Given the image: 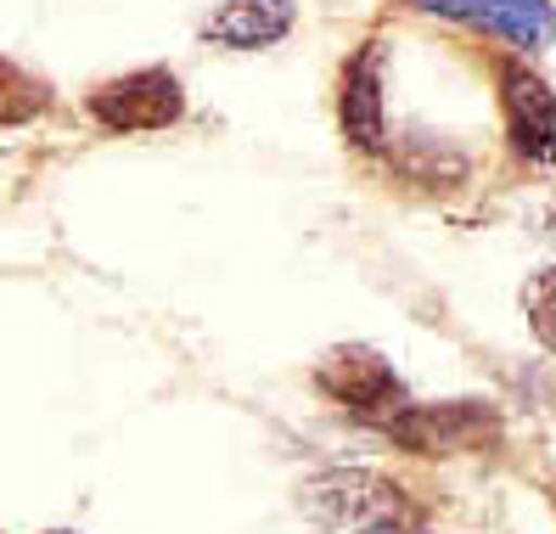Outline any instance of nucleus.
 Returning <instances> with one entry per match:
<instances>
[{
  "label": "nucleus",
  "instance_id": "f257e3e1",
  "mask_svg": "<svg viewBox=\"0 0 556 534\" xmlns=\"http://www.w3.org/2000/svg\"><path fill=\"white\" fill-rule=\"evenodd\" d=\"M304 512L320 534H428L400 484L366 467H332L304 484Z\"/></svg>",
  "mask_w": 556,
  "mask_h": 534
},
{
  "label": "nucleus",
  "instance_id": "f03ea898",
  "mask_svg": "<svg viewBox=\"0 0 556 534\" xmlns=\"http://www.w3.org/2000/svg\"><path fill=\"white\" fill-rule=\"evenodd\" d=\"M320 388L332 394L338 406H349L354 417H366L377 427L410 433L416 406L405 399L400 377L382 365V355H371V349H332V355L320 360Z\"/></svg>",
  "mask_w": 556,
  "mask_h": 534
},
{
  "label": "nucleus",
  "instance_id": "7ed1b4c3",
  "mask_svg": "<svg viewBox=\"0 0 556 534\" xmlns=\"http://www.w3.org/2000/svg\"><path fill=\"white\" fill-rule=\"evenodd\" d=\"M90 113L102 119L108 129H163L180 119V85L175 74L163 69H147V74H129V79H113L90 96Z\"/></svg>",
  "mask_w": 556,
  "mask_h": 534
},
{
  "label": "nucleus",
  "instance_id": "20e7f679",
  "mask_svg": "<svg viewBox=\"0 0 556 534\" xmlns=\"http://www.w3.org/2000/svg\"><path fill=\"white\" fill-rule=\"evenodd\" d=\"M501 96H506V124H511L517 152L545 163L556 152V96L545 90L540 74L522 69V62H506L501 69Z\"/></svg>",
  "mask_w": 556,
  "mask_h": 534
},
{
  "label": "nucleus",
  "instance_id": "39448f33",
  "mask_svg": "<svg viewBox=\"0 0 556 534\" xmlns=\"http://www.w3.org/2000/svg\"><path fill=\"white\" fill-rule=\"evenodd\" d=\"M410 7L478 23L489 35H506L511 46H540L551 35V0H410Z\"/></svg>",
  "mask_w": 556,
  "mask_h": 534
},
{
  "label": "nucleus",
  "instance_id": "423d86ee",
  "mask_svg": "<svg viewBox=\"0 0 556 534\" xmlns=\"http://www.w3.org/2000/svg\"><path fill=\"white\" fill-rule=\"evenodd\" d=\"M343 136L366 152L382 147V57H377V46L359 51V62L343 79Z\"/></svg>",
  "mask_w": 556,
  "mask_h": 534
},
{
  "label": "nucleus",
  "instance_id": "0eeeda50",
  "mask_svg": "<svg viewBox=\"0 0 556 534\" xmlns=\"http://www.w3.org/2000/svg\"><path fill=\"white\" fill-rule=\"evenodd\" d=\"M287 23H292V0H231V7L208 23V35L219 46L253 51V46H270L276 35H287Z\"/></svg>",
  "mask_w": 556,
  "mask_h": 534
},
{
  "label": "nucleus",
  "instance_id": "6e6552de",
  "mask_svg": "<svg viewBox=\"0 0 556 534\" xmlns=\"http://www.w3.org/2000/svg\"><path fill=\"white\" fill-rule=\"evenodd\" d=\"M529 321H534V332H540V344L556 355V271H540L534 282H529Z\"/></svg>",
  "mask_w": 556,
  "mask_h": 534
},
{
  "label": "nucleus",
  "instance_id": "1a4fd4ad",
  "mask_svg": "<svg viewBox=\"0 0 556 534\" xmlns=\"http://www.w3.org/2000/svg\"><path fill=\"white\" fill-rule=\"evenodd\" d=\"M551 237H556V214H551Z\"/></svg>",
  "mask_w": 556,
  "mask_h": 534
}]
</instances>
